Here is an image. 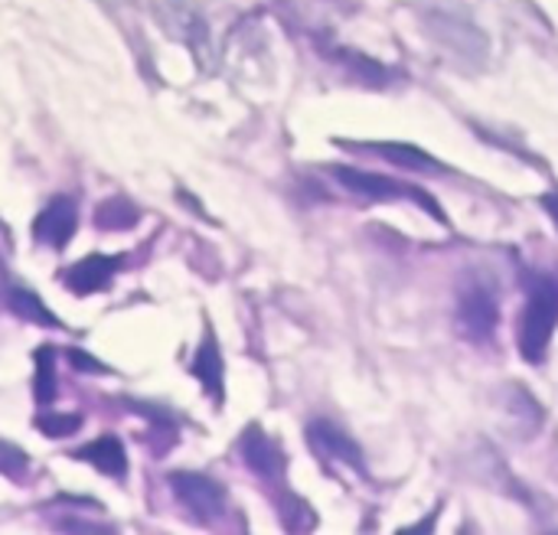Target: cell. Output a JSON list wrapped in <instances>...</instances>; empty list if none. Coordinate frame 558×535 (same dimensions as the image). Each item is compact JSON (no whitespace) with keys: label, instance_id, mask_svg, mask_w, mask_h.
I'll list each match as a JSON object with an SVG mask.
<instances>
[{"label":"cell","instance_id":"obj_13","mask_svg":"<svg viewBox=\"0 0 558 535\" xmlns=\"http://www.w3.org/2000/svg\"><path fill=\"white\" fill-rule=\"evenodd\" d=\"M72 458L92 464L105 477H124L128 474V454H124V445L118 438H98V441L72 451Z\"/></svg>","mask_w":558,"mask_h":535},{"label":"cell","instance_id":"obj_4","mask_svg":"<svg viewBox=\"0 0 558 535\" xmlns=\"http://www.w3.org/2000/svg\"><path fill=\"white\" fill-rule=\"evenodd\" d=\"M333 177L356 196H366V199H379V203H389V199H412L418 203L422 209H428L438 222H445V212L438 209V203L432 196H425L422 190L409 186V183H399L392 177H379V173H366V170H350V167H333Z\"/></svg>","mask_w":558,"mask_h":535},{"label":"cell","instance_id":"obj_18","mask_svg":"<svg viewBox=\"0 0 558 535\" xmlns=\"http://www.w3.org/2000/svg\"><path fill=\"white\" fill-rule=\"evenodd\" d=\"M337 59H340L350 72H356L363 82H383V78H386V69H383L376 59H366V56H360V52H353V49H340Z\"/></svg>","mask_w":558,"mask_h":535},{"label":"cell","instance_id":"obj_16","mask_svg":"<svg viewBox=\"0 0 558 535\" xmlns=\"http://www.w3.org/2000/svg\"><path fill=\"white\" fill-rule=\"evenodd\" d=\"M10 311L26 320V324H39V327H59L56 314L43 307V301L33 294V291H23V288H13L10 291Z\"/></svg>","mask_w":558,"mask_h":535},{"label":"cell","instance_id":"obj_7","mask_svg":"<svg viewBox=\"0 0 558 535\" xmlns=\"http://www.w3.org/2000/svg\"><path fill=\"white\" fill-rule=\"evenodd\" d=\"M239 451H242L245 467H248L255 477H262V481H281V477H284V454H281V448H278L258 425H252V428L242 435Z\"/></svg>","mask_w":558,"mask_h":535},{"label":"cell","instance_id":"obj_11","mask_svg":"<svg viewBox=\"0 0 558 535\" xmlns=\"http://www.w3.org/2000/svg\"><path fill=\"white\" fill-rule=\"evenodd\" d=\"M356 150H366V154H376V157H386L392 160L396 167H405V170H415V173H445V163L435 160L432 154L405 144V141H389V144H353Z\"/></svg>","mask_w":558,"mask_h":535},{"label":"cell","instance_id":"obj_20","mask_svg":"<svg viewBox=\"0 0 558 535\" xmlns=\"http://www.w3.org/2000/svg\"><path fill=\"white\" fill-rule=\"evenodd\" d=\"M26 471V454L13 445H3L0 441V474L7 477H20Z\"/></svg>","mask_w":558,"mask_h":535},{"label":"cell","instance_id":"obj_15","mask_svg":"<svg viewBox=\"0 0 558 535\" xmlns=\"http://www.w3.org/2000/svg\"><path fill=\"white\" fill-rule=\"evenodd\" d=\"M56 350L52 346H39L36 350V382H33V399L39 405H49L56 402Z\"/></svg>","mask_w":558,"mask_h":535},{"label":"cell","instance_id":"obj_6","mask_svg":"<svg viewBox=\"0 0 558 535\" xmlns=\"http://www.w3.org/2000/svg\"><path fill=\"white\" fill-rule=\"evenodd\" d=\"M307 441H311V448H314L324 461H337V464H343V467H353L356 474L366 471V467H363V451H360V445H356L343 428H337L333 422H311V425H307Z\"/></svg>","mask_w":558,"mask_h":535},{"label":"cell","instance_id":"obj_1","mask_svg":"<svg viewBox=\"0 0 558 535\" xmlns=\"http://www.w3.org/2000/svg\"><path fill=\"white\" fill-rule=\"evenodd\" d=\"M558 324V278L533 271L526 281V307L520 317V353L526 363H543Z\"/></svg>","mask_w":558,"mask_h":535},{"label":"cell","instance_id":"obj_10","mask_svg":"<svg viewBox=\"0 0 558 535\" xmlns=\"http://www.w3.org/2000/svg\"><path fill=\"white\" fill-rule=\"evenodd\" d=\"M428 26H432L435 39H441L445 46H451L458 56H464V59H481L484 56V36L468 20H458L451 13L435 10L432 20H428Z\"/></svg>","mask_w":558,"mask_h":535},{"label":"cell","instance_id":"obj_21","mask_svg":"<svg viewBox=\"0 0 558 535\" xmlns=\"http://www.w3.org/2000/svg\"><path fill=\"white\" fill-rule=\"evenodd\" d=\"M69 363H72L75 369H82V373H105V366H101L98 360H92L85 350H69Z\"/></svg>","mask_w":558,"mask_h":535},{"label":"cell","instance_id":"obj_22","mask_svg":"<svg viewBox=\"0 0 558 535\" xmlns=\"http://www.w3.org/2000/svg\"><path fill=\"white\" fill-rule=\"evenodd\" d=\"M543 206H546V212L553 216V222L558 226V193H546L543 196Z\"/></svg>","mask_w":558,"mask_h":535},{"label":"cell","instance_id":"obj_9","mask_svg":"<svg viewBox=\"0 0 558 535\" xmlns=\"http://www.w3.org/2000/svg\"><path fill=\"white\" fill-rule=\"evenodd\" d=\"M121 265H124V255H88L65 271V288L75 294L105 291L114 281V275L121 271Z\"/></svg>","mask_w":558,"mask_h":535},{"label":"cell","instance_id":"obj_12","mask_svg":"<svg viewBox=\"0 0 558 535\" xmlns=\"http://www.w3.org/2000/svg\"><path fill=\"white\" fill-rule=\"evenodd\" d=\"M504 412H507V425H510L507 431H513L517 438H533V435L539 431L543 412H539L536 399H533L526 389H520V386L507 389Z\"/></svg>","mask_w":558,"mask_h":535},{"label":"cell","instance_id":"obj_19","mask_svg":"<svg viewBox=\"0 0 558 535\" xmlns=\"http://www.w3.org/2000/svg\"><path fill=\"white\" fill-rule=\"evenodd\" d=\"M36 428L46 435V438H69L82 428V415L75 412H65V415H39L36 418Z\"/></svg>","mask_w":558,"mask_h":535},{"label":"cell","instance_id":"obj_8","mask_svg":"<svg viewBox=\"0 0 558 535\" xmlns=\"http://www.w3.org/2000/svg\"><path fill=\"white\" fill-rule=\"evenodd\" d=\"M75 226H78V212H75V203L69 196H56L33 222V235L52 248H65L69 239L75 235Z\"/></svg>","mask_w":558,"mask_h":535},{"label":"cell","instance_id":"obj_2","mask_svg":"<svg viewBox=\"0 0 558 535\" xmlns=\"http://www.w3.org/2000/svg\"><path fill=\"white\" fill-rule=\"evenodd\" d=\"M458 330L471 340V343H487L497 333L500 324V301H497V288L494 281L484 275H471L461 291H458V311H454Z\"/></svg>","mask_w":558,"mask_h":535},{"label":"cell","instance_id":"obj_17","mask_svg":"<svg viewBox=\"0 0 558 535\" xmlns=\"http://www.w3.org/2000/svg\"><path fill=\"white\" fill-rule=\"evenodd\" d=\"M95 222L108 232H121V229H131L137 222V209L131 206V199L124 196H111L105 199L98 209H95Z\"/></svg>","mask_w":558,"mask_h":535},{"label":"cell","instance_id":"obj_14","mask_svg":"<svg viewBox=\"0 0 558 535\" xmlns=\"http://www.w3.org/2000/svg\"><path fill=\"white\" fill-rule=\"evenodd\" d=\"M193 376L216 399V405H222V353H219L213 330H206V337H203V346L193 360Z\"/></svg>","mask_w":558,"mask_h":535},{"label":"cell","instance_id":"obj_5","mask_svg":"<svg viewBox=\"0 0 558 535\" xmlns=\"http://www.w3.org/2000/svg\"><path fill=\"white\" fill-rule=\"evenodd\" d=\"M170 490L173 497L199 520V523H216L226 513V490L203 474H170Z\"/></svg>","mask_w":558,"mask_h":535},{"label":"cell","instance_id":"obj_3","mask_svg":"<svg viewBox=\"0 0 558 535\" xmlns=\"http://www.w3.org/2000/svg\"><path fill=\"white\" fill-rule=\"evenodd\" d=\"M154 13L160 26L167 29V36H173L177 42H186L193 56L199 59V65L209 69L213 33H209V20L203 16V10L193 0H154Z\"/></svg>","mask_w":558,"mask_h":535}]
</instances>
